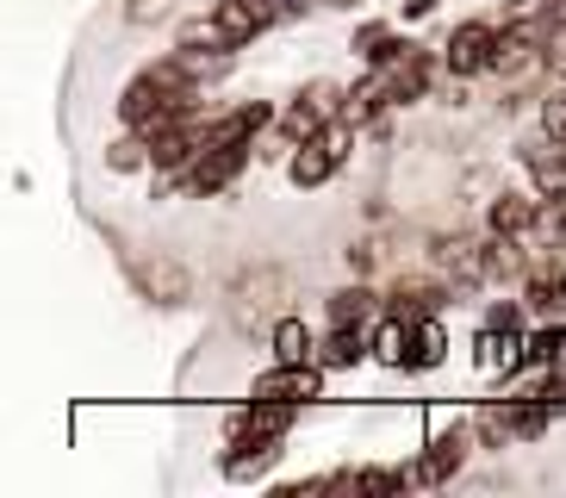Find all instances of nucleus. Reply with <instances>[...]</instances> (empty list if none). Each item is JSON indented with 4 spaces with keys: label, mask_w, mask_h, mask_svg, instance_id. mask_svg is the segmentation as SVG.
<instances>
[{
    "label": "nucleus",
    "mask_w": 566,
    "mask_h": 498,
    "mask_svg": "<svg viewBox=\"0 0 566 498\" xmlns=\"http://www.w3.org/2000/svg\"><path fill=\"white\" fill-rule=\"evenodd\" d=\"M268 25V7L262 0H218V13L206 19V25H187L181 44H212V50H237L250 44L255 32Z\"/></svg>",
    "instance_id": "f257e3e1"
},
{
    "label": "nucleus",
    "mask_w": 566,
    "mask_h": 498,
    "mask_svg": "<svg viewBox=\"0 0 566 498\" xmlns=\"http://www.w3.org/2000/svg\"><path fill=\"white\" fill-rule=\"evenodd\" d=\"M499 25H485V19H467L461 32L449 38V75H480V69H499Z\"/></svg>",
    "instance_id": "f03ea898"
},
{
    "label": "nucleus",
    "mask_w": 566,
    "mask_h": 498,
    "mask_svg": "<svg viewBox=\"0 0 566 498\" xmlns=\"http://www.w3.org/2000/svg\"><path fill=\"white\" fill-rule=\"evenodd\" d=\"M243 163H250L243 144H206L200 156H193V168H187V187H193V194H224V187L243 175Z\"/></svg>",
    "instance_id": "7ed1b4c3"
},
{
    "label": "nucleus",
    "mask_w": 566,
    "mask_h": 498,
    "mask_svg": "<svg viewBox=\"0 0 566 498\" xmlns=\"http://www.w3.org/2000/svg\"><path fill=\"white\" fill-rule=\"evenodd\" d=\"M343 125H349V118H343ZM343 125H336V132H324V137H312V144L293 156V187H324L336 175L343 144H349V132H343Z\"/></svg>",
    "instance_id": "20e7f679"
},
{
    "label": "nucleus",
    "mask_w": 566,
    "mask_h": 498,
    "mask_svg": "<svg viewBox=\"0 0 566 498\" xmlns=\"http://www.w3.org/2000/svg\"><path fill=\"white\" fill-rule=\"evenodd\" d=\"M255 398L305 405V398H317V367H312V362H281V367H268L262 381H255Z\"/></svg>",
    "instance_id": "39448f33"
},
{
    "label": "nucleus",
    "mask_w": 566,
    "mask_h": 498,
    "mask_svg": "<svg viewBox=\"0 0 566 498\" xmlns=\"http://www.w3.org/2000/svg\"><path fill=\"white\" fill-rule=\"evenodd\" d=\"M461 461H467V430L454 424V430L436 436L430 455L411 467V480H417V486H442V480H454V474H461Z\"/></svg>",
    "instance_id": "423d86ee"
},
{
    "label": "nucleus",
    "mask_w": 566,
    "mask_h": 498,
    "mask_svg": "<svg viewBox=\"0 0 566 498\" xmlns=\"http://www.w3.org/2000/svg\"><path fill=\"white\" fill-rule=\"evenodd\" d=\"M523 163H530V175H535V187L542 194H566V144L560 137H530L523 144Z\"/></svg>",
    "instance_id": "0eeeda50"
},
{
    "label": "nucleus",
    "mask_w": 566,
    "mask_h": 498,
    "mask_svg": "<svg viewBox=\"0 0 566 498\" xmlns=\"http://www.w3.org/2000/svg\"><path fill=\"white\" fill-rule=\"evenodd\" d=\"M293 417H300V405H281V398H255L250 412H237L231 436H286V430H293Z\"/></svg>",
    "instance_id": "6e6552de"
},
{
    "label": "nucleus",
    "mask_w": 566,
    "mask_h": 498,
    "mask_svg": "<svg viewBox=\"0 0 566 498\" xmlns=\"http://www.w3.org/2000/svg\"><path fill=\"white\" fill-rule=\"evenodd\" d=\"M274 461H281V436H237V455L224 461V474H231V480H255V474H268Z\"/></svg>",
    "instance_id": "1a4fd4ad"
},
{
    "label": "nucleus",
    "mask_w": 566,
    "mask_h": 498,
    "mask_svg": "<svg viewBox=\"0 0 566 498\" xmlns=\"http://www.w3.org/2000/svg\"><path fill=\"white\" fill-rule=\"evenodd\" d=\"M380 75H386V87H392V100H423V87H430V56H423V50H405V56H392Z\"/></svg>",
    "instance_id": "9d476101"
},
{
    "label": "nucleus",
    "mask_w": 566,
    "mask_h": 498,
    "mask_svg": "<svg viewBox=\"0 0 566 498\" xmlns=\"http://www.w3.org/2000/svg\"><path fill=\"white\" fill-rule=\"evenodd\" d=\"M535 199H523V194H499L492 199V237H530L535 231Z\"/></svg>",
    "instance_id": "9b49d317"
},
{
    "label": "nucleus",
    "mask_w": 566,
    "mask_h": 498,
    "mask_svg": "<svg viewBox=\"0 0 566 498\" xmlns=\"http://www.w3.org/2000/svg\"><path fill=\"white\" fill-rule=\"evenodd\" d=\"M361 355H374V343L361 336V324H331V343L317 349V362L324 367H355Z\"/></svg>",
    "instance_id": "f8f14e48"
},
{
    "label": "nucleus",
    "mask_w": 566,
    "mask_h": 498,
    "mask_svg": "<svg viewBox=\"0 0 566 498\" xmlns=\"http://www.w3.org/2000/svg\"><path fill=\"white\" fill-rule=\"evenodd\" d=\"M523 299H530L535 312H554V318H560V312H566V268H560V262H542V268L530 274V293H523Z\"/></svg>",
    "instance_id": "ddd939ff"
},
{
    "label": "nucleus",
    "mask_w": 566,
    "mask_h": 498,
    "mask_svg": "<svg viewBox=\"0 0 566 498\" xmlns=\"http://www.w3.org/2000/svg\"><path fill=\"white\" fill-rule=\"evenodd\" d=\"M374 362H386V367H405L411 362V318H386L380 331H374Z\"/></svg>",
    "instance_id": "4468645a"
},
{
    "label": "nucleus",
    "mask_w": 566,
    "mask_h": 498,
    "mask_svg": "<svg viewBox=\"0 0 566 498\" xmlns=\"http://www.w3.org/2000/svg\"><path fill=\"white\" fill-rule=\"evenodd\" d=\"M317 355V336L305 331V318H281L274 324V362H312Z\"/></svg>",
    "instance_id": "2eb2a0df"
},
{
    "label": "nucleus",
    "mask_w": 566,
    "mask_h": 498,
    "mask_svg": "<svg viewBox=\"0 0 566 498\" xmlns=\"http://www.w3.org/2000/svg\"><path fill=\"white\" fill-rule=\"evenodd\" d=\"M523 362V343H516V331H499V324H485L480 331V367H516Z\"/></svg>",
    "instance_id": "dca6fc26"
},
{
    "label": "nucleus",
    "mask_w": 566,
    "mask_h": 498,
    "mask_svg": "<svg viewBox=\"0 0 566 498\" xmlns=\"http://www.w3.org/2000/svg\"><path fill=\"white\" fill-rule=\"evenodd\" d=\"M442 349H449L442 324H436V318H411V362L405 367H436L442 362Z\"/></svg>",
    "instance_id": "f3484780"
},
{
    "label": "nucleus",
    "mask_w": 566,
    "mask_h": 498,
    "mask_svg": "<svg viewBox=\"0 0 566 498\" xmlns=\"http://www.w3.org/2000/svg\"><path fill=\"white\" fill-rule=\"evenodd\" d=\"M355 50H361L374 69H386L392 56H405L411 44H399V38H392V25H361V32H355Z\"/></svg>",
    "instance_id": "a211bd4d"
},
{
    "label": "nucleus",
    "mask_w": 566,
    "mask_h": 498,
    "mask_svg": "<svg viewBox=\"0 0 566 498\" xmlns=\"http://www.w3.org/2000/svg\"><path fill=\"white\" fill-rule=\"evenodd\" d=\"M566 349V324H542V331H530V343H523V362L530 367H554Z\"/></svg>",
    "instance_id": "6ab92c4d"
},
{
    "label": "nucleus",
    "mask_w": 566,
    "mask_h": 498,
    "mask_svg": "<svg viewBox=\"0 0 566 498\" xmlns=\"http://www.w3.org/2000/svg\"><path fill=\"white\" fill-rule=\"evenodd\" d=\"M367 318H374V293L367 287H343L331 299V324H367Z\"/></svg>",
    "instance_id": "aec40b11"
},
{
    "label": "nucleus",
    "mask_w": 566,
    "mask_h": 498,
    "mask_svg": "<svg viewBox=\"0 0 566 498\" xmlns=\"http://www.w3.org/2000/svg\"><path fill=\"white\" fill-rule=\"evenodd\" d=\"M392 312H399V318H430V312H436V287H423V281L405 287V281H399V293H392Z\"/></svg>",
    "instance_id": "412c9836"
},
{
    "label": "nucleus",
    "mask_w": 566,
    "mask_h": 498,
    "mask_svg": "<svg viewBox=\"0 0 566 498\" xmlns=\"http://www.w3.org/2000/svg\"><path fill=\"white\" fill-rule=\"evenodd\" d=\"M535 237H542V243H554V249L566 243V194H554V206H542V212H535Z\"/></svg>",
    "instance_id": "4be33fe9"
},
{
    "label": "nucleus",
    "mask_w": 566,
    "mask_h": 498,
    "mask_svg": "<svg viewBox=\"0 0 566 498\" xmlns=\"http://www.w3.org/2000/svg\"><path fill=\"white\" fill-rule=\"evenodd\" d=\"M405 486H417L411 474H392V467H361L355 474V492H405Z\"/></svg>",
    "instance_id": "5701e85b"
},
{
    "label": "nucleus",
    "mask_w": 566,
    "mask_h": 498,
    "mask_svg": "<svg viewBox=\"0 0 566 498\" xmlns=\"http://www.w3.org/2000/svg\"><path fill=\"white\" fill-rule=\"evenodd\" d=\"M542 132L560 137V144H566V94H554L548 106H542Z\"/></svg>",
    "instance_id": "b1692460"
},
{
    "label": "nucleus",
    "mask_w": 566,
    "mask_h": 498,
    "mask_svg": "<svg viewBox=\"0 0 566 498\" xmlns=\"http://www.w3.org/2000/svg\"><path fill=\"white\" fill-rule=\"evenodd\" d=\"M144 156H150V149H144V144H132V137H125V144H113V168H137Z\"/></svg>",
    "instance_id": "393cba45"
},
{
    "label": "nucleus",
    "mask_w": 566,
    "mask_h": 498,
    "mask_svg": "<svg viewBox=\"0 0 566 498\" xmlns=\"http://www.w3.org/2000/svg\"><path fill=\"white\" fill-rule=\"evenodd\" d=\"M485 324H499V331H516V324H523V305H492V312H485Z\"/></svg>",
    "instance_id": "a878e982"
},
{
    "label": "nucleus",
    "mask_w": 566,
    "mask_h": 498,
    "mask_svg": "<svg viewBox=\"0 0 566 498\" xmlns=\"http://www.w3.org/2000/svg\"><path fill=\"white\" fill-rule=\"evenodd\" d=\"M324 7H355V0H324Z\"/></svg>",
    "instance_id": "bb28decb"
}]
</instances>
